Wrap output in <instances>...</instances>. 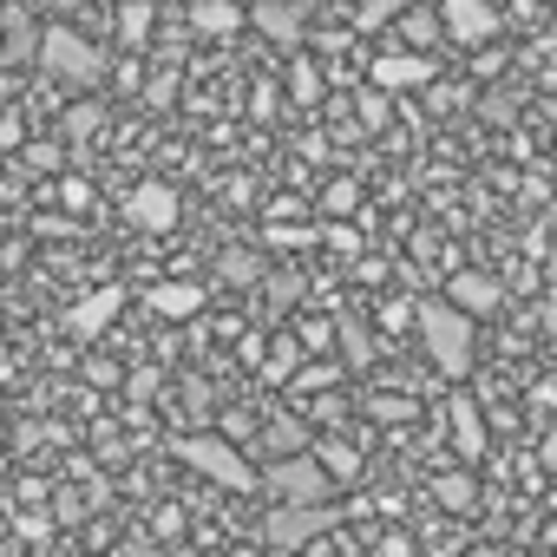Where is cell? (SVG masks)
<instances>
[{
    "mask_svg": "<svg viewBox=\"0 0 557 557\" xmlns=\"http://www.w3.org/2000/svg\"><path fill=\"white\" fill-rule=\"evenodd\" d=\"M413 329H420L426 361H433L446 381H466V374H472V355H479V322H466V315H459V309H446L440 296H420Z\"/></svg>",
    "mask_w": 557,
    "mask_h": 557,
    "instance_id": "cell-1",
    "label": "cell"
},
{
    "mask_svg": "<svg viewBox=\"0 0 557 557\" xmlns=\"http://www.w3.org/2000/svg\"><path fill=\"white\" fill-rule=\"evenodd\" d=\"M34 60H40V73L47 79H60V86H106V73H112V60H106V47H92L79 27H47L40 34V47H34Z\"/></svg>",
    "mask_w": 557,
    "mask_h": 557,
    "instance_id": "cell-2",
    "label": "cell"
},
{
    "mask_svg": "<svg viewBox=\"0 0 557 557\" xmlns=\"http://www.w3.org/2000/svg\"><path fill=\"white\" fill-rule=\"evenodd\" d=\"M342 524V505H269L262 511V544L275 557H289V550H309L315 537H329Z\"/></svg>",
    "mask_w": 557,
    "mask_h": 557,
    "instance_id": "cell-3",
    "label": "cell"
},
{
    "mask_svg": "<svg viewBox=\"0 0 557 557\" xmlns=\"http://www.w3.org/2000/svg\"><path fill=\"white\" fill-rule=\"evenodd\" d=\"M256 485L275 498V505H335V479L309 459V453H289V459H269L256 472Z\"/></svg>",
    "mask_w": 557,
    "mask_h": 557,
    "instance_id": "cell-4",
    "label": "cell"
},
{
    "mask_svg": "<svg viewBox=\"0 0 557 557\" xmlns=\"http://www.w3.org/2000/svg\"><path fill=\"white\" fill-rule=\"evenodd\" d=\"M177 459H184L190 472L216 479L223 492H249V485H256L249 459H243V453H236L230 440H216V433H184V440H177Z\"/></svg>",
    "mask_w": 557,
    "mask_h": 557,
    "instance_id": "cell-5",
    "label": "cell"
},
{
    "mask_svg": "<svg viewBox=\"0 0 557 557\" xmlns=\"http://www.w3.org/2000/svg\"><path fill=\"white\" fill-rule=\"evenodd\" d=\"M433 21H440V40H453L459 53H479V47H492L505 34V21H498L492 0H440Z\"/></svg>",
    "mask_w": 557,
    "mask_h": 557,
    "instance_id": "cell-6",
    "label": "cell"
},
{
    "mask_svg": "<svg viewBox=\"0 0 557 557\" xmlns=\"http://www.w3.org/2000/svg\"><path fill=\"white\" fill-rule=\"evenodd\" d=\"M440 302H446V309H459L466 322H479V315H498V309H505V283H498L492 269H453Z\"/></svg>",
    "mask_w": 557,
    "mask_h": 557,
    "instance_id": "cell-7",
    "label": "cell"
},
{
    "mask_svg": "<svg viewBox=\"0 0 557 557\" xmlns=\"http://www.w3.org/2000/svg\"><path fill=\"white\" fill-rule=\"evenodd\" d=\"M420 86H433V53H400V47H387V53L374 60V92L400 99V92H420Z\"/></svg>",
    "mask_w": 557,
    "mask_h": 557,
    "instance_id": "cell-8",
    "label": "cell"
},
{
    "mask_svg": "<svg viewBox=\"0 0 557 557\" xmlns=\"http://www.w3.org/2000/svg\"><path fill=\"white\" fill-rule=\"evenodd\" d=\"M125 216H132L145 236H171V230H177V190H171V184H132Z\"/></svg>",
    "mask_w": 557,
    "mask_h": 557,
    "instance_id": "cell-9",
    "label": "cell"
},
{
    "mask_svg": "<svg viewBox=\"0 0 557 557\" xmlns=\"http://www.w3.org/2000/svg\"><path fill=\"white\" fill-rule=\"evenodd\" d=\"M249 27H256L262 40H275V47H302L309 14L296 8V0H249Z\"/></svg>",
    "mask_w": 557,
    "mask_h": 557,
    "instance_id": "cell-10",
    "label": "cell"
},
{
    "mask_svg": "<svg viewBox=\"0 0 557 557\" xmlns=\"http://www.w3.org/2000/svg\"><path fill=\"white\" fill-rule=\"evenodd\" d=\"M119 309H125V289H119V283H106V289H92V296H79V302H73L66 329H73L79 342H99V335L119 322Z\"/></svg>",
    "mask_w": 557,
    "mask_h": 557,
    "instance_id": "cell-11",
    "label": "cell"
},
{
    "mask_svg": "<svg viewBox=\"0 0 557 557\" xmlns=\"http://www.w3.org/2000/svg\"><path fill=\"white\" fill-rule=\"evenodd\" d=\"M145 309L164 315V322H190V315L203 309V289H197V283H151V289H145Z\"/></svg>",
    "mask_w": 557,
    "mask_h": 557,
    "instance_id": "cell-12",
    "label": "cell"
},
{
    "mask_svg": "<svg viewBox=\"0 0 557 557\" xmlns=\"http://www.w3.org/2000/svg\"><path fill=\"white\" fill-rule=\"evenodd\" d=\"M243 27V8L236 0H197L190 8V34H203V40H223V34H236Z\"/></svg>",
    "mask_w": 557,
    "mask_h": 557,
    "instance_id": "cell-13",
    "label": "cell"
},
{
    "mask_svg": "<svg viewBox=\"0 0 557 557\" xmlns=\"http://www.w3.org/2000/svg\"><path fill=\"white\" fill-rule=\"evenodd\" d=\"M453 433H459V453L466 459H485V420H479V400L472 394H453Z\"/></svg>",
    "mask_w": 557,
    "mask_h": 557,
    "instance_id": "cell-14",
    "label": "cell"
},
{
    "mask_svg": "<svg viewBox=\"0 0 557 557\" xmlns=\"http://www.w3.org/2000/svg\"><path fill=\"white\" fill-rule=\"evenodd\" d=\"M394 47H400V53H426V47H440V21H433L426 8H400Z\"/></svg>",
    "mask_w": 557,
    "mask_h": 557,
    "instance_id": "cell-15",
    "label": "cell"
},
{
    "mask_svg": "<svg viewBox=\"0 0 557 557\" xmlns=\"http://www.w3.org/2000/svg\"><path fill=\"white\" fill-rule=\"evenodd\" d=\"M309 459H315V466H322V472H329V479H335V485H342V479H355V472H361V459H355V453H348V446H342V440H315V453H309Z\"/></svg>",
    "mask_w": 557,
    "mask_h": 557,
    "instance_id": "cell-16",
    "label": "cell"
},
{
    "mask_svg": "<svg viewBox=\"0 0 557 557\" xmlns=\"http://www.w3.org/2000/svg\"><path fill=\"white\" fill-rule=\"evenodd\" d=\"M289 92H296V106H322V73H315L309 60H296V73H289Z\"/></svg>",
    "mask_w": 557,
    "mask_h": 557,
    "instance_id": "cell-17",
    "label": "cell"
},
{
    "mask_svg": "<svg viewBox=\"0 0 557 557\" xmlns=\"http://www.w3.org/2000/svg\"><path fill=\"white\" fill-rule=\"evenodd\" d=\"M119 27H125V40H145V34H151V0H125V8H119Z\"/></svg>",
    "mask_w": 557,
    "mask_h": 557,
    "instance_id": "cell-18",
    "label": "cell"
},
{
    "mask_svg": "<svg viewBox=\"0 0 557 557\" xmlns=\"http://www.w3.org/2000/svg\"><path fill=\"white\" fill-rule=\"evenodd\" d=\"M440 498H446L453 511H472V472H446V479H440Z\"/></svg>",
    "mask_w": 557,
    "mask_h": 557,
    "instance_id": "cell-19",
    "label": "cell"
},
{
    "mask_svg": "<svg viewBox=\"0 0 557 557\" xmlns=\"http://www.w3.org/2000/svg\"><path fill=\"white\" fill-rule=\"evenodd\" d=\"M355 203H361V184H348V177H335V184L322 190V210H335V216H342V210H355Z\"/></svg>",
    "mask_w": 557,
    "mask_h": 557,
    "instance_id": "cell-20",
    "label": "cell"
},
{
    "mask_svg": "<svg viewBox=\"0 0 557 557\" xmlns=\"http://www.w3.org/2000/svg\"><path fill=\"white\" fill-rule=\"evenodd\" d=\"M256 275H262V262H256V256H243V249H230V256H223V283H256Z\"/></svg>",
    "mask_w": 557,
    "mask_h": 557,
    "instance_id": "cell-21",
    "label": "cell"
},
{
    "mask_svg": "<svg viewBox=\"0 0 557 557\" xmlns=\"http://www.w3.org/2000/svg\"><path fill=\"white\" fill-rule=\"evenodd\" d=\"M60 203L66 210H92V184L86 177H60Z\"/></svg>",
    "mask_w": 557,
    "mask_h": 557,
    "instance_id": "cell-22",
    "label": "cell"
},
{
    "mask_svg": "<svg viewBox=\"0 0 557 557\" xmlns=\"http://www.w3.org/2000/svg\"><path fill=\"white\" fill-rule=\"evenodd\" d=\"M99 132V106H79V112H66V138H92Z\"/></svg>",
    "mask_w": 557,
    "mask_h": 557,
    "instance_id": "cell-23",
    "label": "cell"
},
{
    "mask_svg": "<svg viewBox=\"0 0 557 557\" xmlns=\"http://www.w3.org/2000/svg\"><path fill=\"white\" fill-rule=\"evenodd\" d=\"M296 355H302L296 342H275V355H269V381H283V374L296 368Z\"/></svg>",
    "mask_w": 557,
    "mask_h": 557,
    "instance_id": "cell-24",
    "label": "cell"
},
{
    "mask_svg": "<svg viewBox=\"0 0 557 557\" xmlns=\"http://www.w3.org/2000/svg\"><path fill=\"white\" fill-rule=\"evenodd\" d=\"M400 14V0H368L361 8V27H381V21H394Z\"/></svg>",
    "mask_w": 557,
    "mask_h": 557,
    "instance_id": "cell-25",
    "label": "cell"
},
{
    "mask_svg": "<svg viewBox=\"0 0 557 557\" xmlns=\"http://www.w3.org/2000/svg\"><path fill=\"white\" fill-rule=\"evenodd\" d=\"M361 119L368 125H387V92H361Z\"/></svg>",
    "mask_w": 557,
    "mask_h": 557,
    "instance_id": "cell-26",
    "label": "cell"
},
{
    "mask_svg": "<svg viewBox=\"0 0 557 557\" xmlns=\"http://www.w3.org/2000/svg\"><path fill=\"white\" fill-rule=\"evenodd\" d=\"M381 557H413V544H407V537L394 531V537H381Z\"/></svg>",
    "mask_w": 557,
    "mask_h": 557,
    "instance_id": "cell-27",
    "label": "cell"
},
{
    "mask_svg": "<svg viewBox=\"0 0 557 557\" xmlns=\"http://www.w3.org/2000/svg\"><path fill=\"white\" fill-rule=\"evenodd\" d=\"M479 557H505V550H492V544H485V550H479Z\"/></svg>",
    "mask_w": 557,
    "mask_h": 557,
    "instance_id": "cell-28",
    "label": "cell"
},
{
    "mask_svg": "<svg viewBox=\"0 0 557 557\" xmlns=\"http://www.w3.org/2000/svg\"><path fill=\"white\" fill-rule=\"evenodd\" d=\"M0 8H14V0H0Z\"/></svg>",
    "mask_w": 557,
    "mask_h": 557,
    "instance_id": "cell-29",
    "label": "cell"
}]
</instances>
